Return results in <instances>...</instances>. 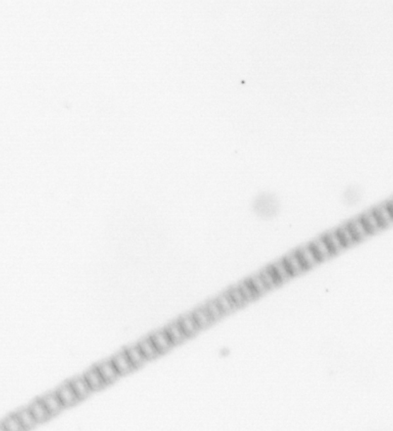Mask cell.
<instances>
[{
	"label": "cell",
	"instance_id": "1",
	"mask_svg": "<svg viewBox=\"0 0 393 431\" xmlns=\"http://www.w3.org/2000/svg\"><path fill=\"white\" fill-rule=\"evenodd\" d=\"M55 392H56L57 395L59 396V400L61 401L65 408L75 406L76 404L81 401L73 390V388L69 381L62 384L55 390Z\"/></svg>",
	"mask_w": 393,
	"mask_h": 431
},
{
	"label": "cell",
	"instance_id": "2",
	"mask_svg": "<svg viewBox=\"0 0 393 431\" xmlns=\"http://www.w3.org/2000/svg\"><path fill=\"white\" fill-rule=\"evenodd\" d=\"M95 367L97 368L99 372L101 373V376L104 381H106L107 386L115 382L118 377L121 376L111 359L98 363L95 364Z\"/></svg>",
	"mask_w": 393,
	"mask_h": 431
},
{
	"label": "cell",
	"instance_id": "3",
	"mask_svg": "<svg viewBox=\"0 0 393 431\" xmlns=\"http://www.w3.org/2000/svg\"><path fill=\"white\" fill-rule=\"evenodd\" d=\"M111 360H112L121 376L128 375L129 373L133 372L136 370L134 365L128 359V355L126 354L124 349L114 354L111 358Z\"/></svg>",
	"mask_w": 393,
	"mask_h": 431
},
{
	"label": "cell",
	"instance_id": "4",
	"mask_svg": "<svg viewBox=\"0 0 393 431\" xmlns=\"http://www.w3.org/2000/svg\"><path fill=\"white\" fill-rule=\"evenodd\" d=\"M149 337L152 340V342H154V346L156 347L160 355L167 353L174 347V344L170 341V337H168L165 328L154 331V333H152L149 336Z\"/></svg>",
	"mask_w": 393,
	"mask_h": 431
},
{
	"label": "cell",
	"instance_id": "5",
	"mask_svg": "<svg viewBox=\"0 0 393 431\" xmlns=\"http://www.w3.org/2000/svg\"><path fill=\"white\" fill-rule=\"evenodd\" d=\"M39 398L45 405L46 407L48 408V412H50L52 417H55L57 415L59 414L65 408L61 401L59 400V396L57 395L55 390L53 392L48 393V394H46L45 395Z\"/></svg>",
	"mask_w": 393,
	"mask_h": 431
},
{
	"label": "cell",
	"instance_id": "6",
	"mask_svg": "<svg viewBox=\"0 0 393 431\" xmlns=\"http://www.w3.org/2000/svg\"><path fill=\"white\" fill-rule=\"evenodd\" d=\"M28 409L30 410L31 413L33 414L34 418L37 421L38 424L43 423L52 418L50 412H48V408L46 407L44 403L42 402L40 398H37L28 405Z\"/></svg>",
	"mask_w": 393,
	"mask_h": 431
},
{
	"label": "cell",
	"instance_id": "7",
	"mask_svg": "<svg viewBox=\"0 0 393 431\" xmlns=\"http://www.w3.org/2000/svg\"><path fill=\"white\" fill-rule=\"evenodd\" d=\"M83 375L93 392L100 391L107 386L106 381L102 378L101 373L99 372L97 368L95 367V365L86 370L83 373Z\"/></svg>",
	"mask_w": 393,
	"mask_h": 431
},
{
	"label": "cell",
	"instance_id": "8",
	"mask_svg": "<svg viewBox=\"0 0 393 431\" xmlns=\"http://www.w3.org/2000/svg\"><path fill=\"white\" fill-rule=\"evenodd\" d=\"M69 381L81 401L89 397L93 392L83 375H76Z\"/></svg>",
	"mask_w": 393,
	"mask_h": 431
},
{
	"label": "cell",
	"instance_id": "9",
	"mask_svg": "<svg viewBox=\"0 0 393 431\" xmlns=\"http://www.w3.org/2000/svg\"><path fill=\"white\" fill-rule=\"evenodd\" d=\"M165 330L167 333L168 337H170V341L172 342L174 346L181 344L184 341L188 339V337L184 333L183 328L179 324L178 320L175 322L169 323L165 328Z\"/></svg>",
	"mask_w": 393,
	"mask_h": 431
},
{
	"label": "cell",
	"instance_id": "10",
	"mask_svg": "<svg viewBox=\"0 0 393 431\" xmlns=\"http://www.w3.org/2000/svg\"><path fill=\"white\" fill-rule=\"evenodd\" d=\"M125 351L126 354L128 355V359L130 360L131 363L134 365L135 369L138 370L139 368L143 366L146 364V362L148 361V359H146V357L143 355L142 351L140 350L139 347L137 344L128 346L125 348H123Z\"/></svg>",
	"mask_w": 393,
	"mask_h": 431
},
{
	"label": "cell",
	"instance_id": "11",
	"mask_svg": "<svg viewBox=\"0 0 393 431\" xmlns=\"http://www.w3.org/2000/svg\"><path fill=\"white\" fill-rule=\"evenodd\" d=\"M178 322L181 326V328H183L185 334L187 336L188 338L195 337V334L201 330L198 324L195 322V318L193 317L192 314L182 316L178 319Z\"/></svg>",
	"mask_w": 393,
	"mask_h": 431
},
{
	"label": "cell",
	"instance_id": "12",
	"mask_svg": "<svg viewBox=\"0 0 393 431\" xmlns=\"http://www.w3.org/2000/svg\"><path fill=\"white\" fill-rule=\"evenodd\" d=\"M137 346L139 347L140 350L142 351L146 359H148V361L160 356V353L154 346V342H152L149 336L148 337H144L137 342Z\"/></svg>",
	"mask_w": 393,
	"mask_h": 431
},
{
	"label": "cell",
	"instance_id": "13",
	"mask_svg": "<svg viewBox=\"0 0 393 431\" xmlns=\"http://www.w3.org/2000/svg\"><path fill=\"white\" fill-rule=\"evenodd\" d=\"M16 414L19 418L21 424L23 426L24 430L33 429L38 424L36 420L34 418L33 414L31 413L30 410L28 409V406L19 409L18 411L16 412Z\"/></svg>",
	"mask_w": 393,
	"mask_h": 431
},
{
	"label": "cell",
	"instance_id": "14",
	"mask_svg": "<svg viewBox=\"0 0 393 431\" xmlns=\"http://www.w3.org/2000/svg\"><path fill=\"white\" fill-rule=\"evenodd\" d=\"M191 314H192L193 317L195 318V322L197 323L201 329L207 328L212 323H214L205 306L196 309Z\"/></svg>",
	"mask_w": 393,
	"mask_h": 431
},
{
	"label": "cell",
	"instance_id": "15",
	"mask_svg": "<svg viewBox=\"0 0 393 431\" xmlns=\"http://www.w3.org/2000/svg\"><path fill=\"white\" fill-rule=\"evenodd\" d=\"M1 430L6 431H22L24 430L21 424L19 418L16 412L8 415L1 421Z\"/></svg>",
	"mask_w": 393,
	"mask_h": 431
},
{
	"label": "cell",
	"instance_id": "16",
	"mask_svg": "<svg viewBox=\"0 0 393 431\" xmlns=\"http://www.w3.org/2000/svg\"><path fill=\"white\" fill-rule=\"evenodd\" d=\"M284 262H285L286 266L292 275H297L302 270H305L303 264L301 263V259L296 253H292V254H290L289 256L286 257L284 259Z\"/></svg>",
	"mask_w": 393,
	"mask_h": 431
},
{
	"label": "cell",
	"instance_id": "17",
	"mask_svg": "<svg viewBox=\"0 0 393 431\" xmlns=\"http://www.w3.org/2000/svg\"><path fill=\"white\" fill-rule=\"evenodd\" d=\"M271 268L274 270V272L275 273V275L279 279V281H280V283L287 281L288 279L292 276L284 260L275 263L274 265L271 266Z\"/></svg>",
	"mask_w": 393,
	"mask_h": 431
},
{
	"label": "cell",
	"instance_id": "18",
	"mask_svg": "<svg viewBox=\"0 0 393 431\" xmlns=\"http://www.w3.org/2000/svg\"><path fill=\"white\" fill-rule=\"evenodd\" d=\"M216 301L222 310L224 315L228 314L230 312H233L236 309L238 308V306L231 300V298L229 297L227 294L221 296L216 300Z\"/></svg>",
	"mask_w": 393,
	"mask_h": 431
},
{
	"label": "cell",
	"instance_id": "19",
	"mask_svg": "<svg viewBox=\"0 0 393 431\" xmlns=\"http://www.w3.org/2000/svg\"><path fill=\"white\" fill-rule=\"evenodd\" d=\"M247 281L254 289V291L258 294V295H262V294H264L266 291H268V286L266 285L264 281L262 280L260 275L254 276V277H252V278L249 279Z\"/></svg>",
	"mask_w": 393,
	"mask_h": 431
},
{
	"label": "cell",
	"instance_id": "20",
	"mask_svg": "<svg viewBox=\"0 0 393 431\" xmlns=\"http://www.w3.org/2000/svg\"><path fill=\"white\" fill-rule=\"evenodd\" d=\"M228 295L229 297L231 298L233 302L237 305L238 307L243 306L247 303L245 298L243 296V293L240 290L239 286L233 288L232 290L226 293Z\"/></svg>",
	"mask_w": 393,
	"mask_h": 431
},
{
	"label": "cell",
	"instance_id": "21",
	"mask_svg": "<svg viewBox=\"0 0 393 431\" xmlns=\"http://www.w3.org/2000/svg\"><path fill=\"white\" fill-rule=\"evenodd\" d=\"M205 307L207 310V312L209 313L210 316L212 317L213 322H216V321H217V320L224 316L223 312H222V310H221V307H220L219 304L217 303V301H210L209 303L206 304Z\"/></svg>",
	"mask_w": 393,
	"mask_h": 431
}]
</instances>
